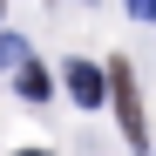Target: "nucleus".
I'll return each instance as SVG.
<instances>
[{"mask_svg":"<svg viewBox=\"0 0 156 156\" xmlns=\"http://www.w3.org/2000/svg\"><path fill=\"white\" fill-rule=\"evenodd\" d=\"M109 75V102H115V115H122V136H129V149H149V122H143V95H136V68L129 61H109L102 68Z\"/></svg>","mask_w":156,"mask_h":156,"instance_id":"f257e3e1","label":"nucleus"},{"mask_svg":"<svg viewBox=\"0 0 156 156\" xmlns=\"http://www.w3.org/2000/svg\"><path fill=\"white\" fill-rule=\"evenodd\" d=\"M68 95L82 102V109H95V102L109 95V88H102V68L95 61H68Z\"/></svg>","mask_w":156,"mask_h":156,"instance_id":"f03ea898","label":"nucleus"},{"mask_svg":"<svg viewBox=\"0 0 156 156\" xmlns=\"http://www.w3.org/2000/svg\"><path fill=\"white\" fill-rule=\"evenodd\" d=\"M14 82H20V95H27V102H48V68L20 61V68H14Z\"/></svg>","mask_w":156,"mask_h":156,"instance_id":"7ed1b4c3","label":"nucleus"},{"mask_svg":"<svg viewBox=\"0 0 156 156\" xmlns=\"http://www.w3.org/2000/svg\"><path fill=\"white\" fill-rule=\"evenodd\" d=\"M20 61H27V41H20V34H0V68H20Z\"/></svg>","mask_w":156,"mask_h":156,"instance_id":"20e7f679","label":"nucleus"},{"mask_svg":"<svg viewBox=\"0 0 156 156\" xmlns=\"http://www.w3.org/2000/svg\"><path fill=\"white\" fill-rule=\"evenodd\" d=\"M122 7L136 14V20H156V0H122Z\"/></svg>","mask_w":156,"mask_h":156,"instance_id":"39448f33","label":"nucleus"},{"mask_svg":"<svg viewBox=\"0 0 156 156\" xmlns=\"http://www.w3.org/2000/svg\"><path fill=\"white\" fill-rule=\"evenodd\" d=\"M14 156H48V149H14Z\"/></svg>","mask_w":156,"mask_h":156,"instance_id":"423d86ee","label":"nucleus"}]
</instances>
